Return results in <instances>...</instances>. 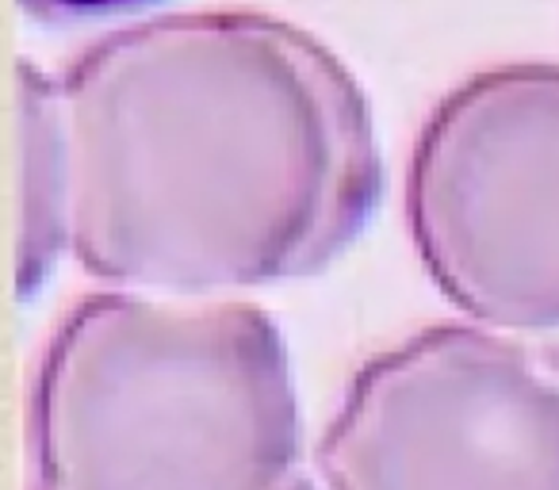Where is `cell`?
<instances>
[{"mask_svg": "<svg viewBox=\"0 0 559 490\" xmlns=\"http://www.w3.org/2000/svg\"><path fill=\"white\" fill-rule=\"evenodd\" d=\"M314 471L322 490H559V372L536 342L433 322L357 368Z\"/></svg>", "mask_w": 559, "mask_h": 490, "instance_id": "4", "label": "cell"}, {"mask_svg": "<svg viewBox=\"0 0 559 490\" xmlns=\"http://www.w3.org/2000/svg\"><path fill=\"white\" fill-rule=\"evenodd\" d=\"M70 258L104 288L241 296L326 268L376 215L365 85L257 9L127 20L66 62Z\"/></svg>", "mask_w": 559, "mask_h": 490, "instance_id": "1", "label": "cell"}, {"mask_svg": "<svg viewBox=\"0 0 559 490\" xmlns=\"http://www.w3.org/2000/svg\"><path fill=\"white\" fill-rule=\"evenodd\" d=\"M35 490H280L304 471L288 342L246 296L100 288L27 387Z\"/></svg>", "mask_w": 559, "mask_h": 490, "instance_id": "2", "label": "cell"}, {"mask_svg": "<svg viewBox=\"0 0 559 490\" xmlns=\"http://www.w3.org/2000/svg\"><path fill=\"white\" fill-rule=\"evenodd\" d=\"M406 226L467 322L559 337V62L487 65L437 100L406 165Z\"/></svg>", "mask_w": 559, "mask_h": 490, "instance_id": "3", "label": "cell"}, {"mask_svg": "<svg viewBox=\"0 0 559 490\" xmlns=\"http://www.w3.org/2000/svg\"><path fill=\"white\" fill-rule=\"evenodd\" d=\"M73 241V162L62 88L35 58H16V299L50 280Z\"/></svg>", "mask_w": 559, "mask_h": 490, "instance_id": "5", "label": "cell"}, {"mask_svg": "<svg viewBox=\"0 0 559 490\" xmlns=\"http://www.w3.org/2000/svg\"><path fill=\"white\" fill-rule=\"evenodd\" d=\"M536 349H540V357L559 372V337H540V342H536Z\"/></svg>", "mask_w": 559, "mask_h": 490, "instance_id": "6", "label": "cell"}, {"mask_svg": "<svg viewBox=\"0 0 559 490\" xmlns=\"http://www.w3.org/2000/svg\"><path fill=\"white\" fill-rule=\"evenodd\" d=\"M280 490H319V482H314L307 471H296V475H292V479L284 482V487H280Z\"/></svg>", "mask_w": 559, "mask_h": 490, "instance_id": "7", "label": "cell"}]
</instances>
